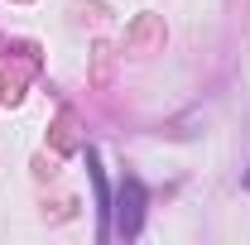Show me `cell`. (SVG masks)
Instances as JSON below:
<instances>
[{
  "label": "cell",
  "mask_w": 250,
  "mask_h": 245,
  "mask_svg": "<svg viewBox=\"0 0 250 245\" xmlns=\"http://www.w3.org/2000/svg\"><path fill=\"white\" fill-rule=\"evenodd\" d=\"M140 221H145V183H140L135 173H125L121 202H116V231H121L125 241H135V236H140Z\"/></svg>",
  "instance_id": "obj_1"
}]
</instances>
